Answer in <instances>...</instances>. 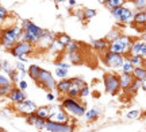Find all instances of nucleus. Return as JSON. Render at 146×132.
I'll list each match as a JSON object with an SVG mask.
<instances>
[{"instance_id":"nucleus-1","label":"nucleus","mask_w":146,"mask_h":132,"mask_svg":"<svg viewBox=\"0 0 146 132\" xmlns=\"http://www.w3.org/2000/svg\"><path fill=\"white\" fill-rule=\"evenodd\" d=\"M22 35H23V27L22 26L14 24V26L4 28L1 31V45H3V47L7 49V50H11L16 43L22 41Z\"/></svg>"},{"instance_id":"nucleus-2","label":"nucleus","mask_w":146,"mask_h":132,"mask_svg":"<svg viewBox=\"0 0 146 132\" xmlns=\"http://www.w3.org/2000/svg\"><path fill=\"white\" fill-rule=\"evenodd\" d=\"M23 35H22V41H25V42H30L31 45H38L39 42V39L41 37L45 34V30L41 28V27H38L36 24H34L33 22L30 20H25L23 22Z\"/></svg>"},{"instance_id":"nucleus-3","label":"nucleus","mask_w":146,"mask_h":132,"mask_svg":"<svg viewBox=\"0 0 146 132\" xmlns=\"http://www.w3.org/2000/svg\"><path fill=\"white\" fill-rule=\"evenodd\" d=\"M61 106H62V109L69 113V116L72 117H81L85 115V106L83 104H80L77 100H76V97H69V96H65L62 100H61Z\"/></svg>"},{"instance_id":"nucleus-4","label":"nucleus","mask_w":146,"mask_h":132,"mask_svg":"<svg viewBox=\"0 0 146 132\" xmlns=\"http://www.w3.org/2000/svg\"><path fill=\"white\" fill-rule=\"evenodd\" d=\"M131 43H133V39H131L129 35H120V37H118L115 41L110 42L108 51H112V53H116V54H122V55H129Z\"/></svg>"},{"instance_id":"nucleus-5","label":"nucleus","mask_w":146,"mask_h":132,"mask_svg":"<svg viewBox=\"0 0 146 132\" xmlns=\"http://www.w3.org/2000/svg\"><path fill=\"white\" fill-rule=\"evenodd\" d=\"M35 82L38 86H41L42 89L47 90V92H53L54 89H57V84H58V82H56V79L52 76V73L47 72V70H43V69L41 70V74H39V77H38Z\"/></svg>"},{"instance_id":"nucleus-6","label":"nucleus","mask_w":146,"mask_h":132,"mask_svg":"<svg viewBox=\"0 0 146 132\" xmlns=\"http://www.w3.org/2000/svg\"><path fill=\"white\" fill-rule=\"evenodd\" d=\"M104 90L111 96H115L120 90V81L119 76H116L114 73H107L104 74Z\"/></svg>"},{"instance_id":"nucleus-7","label":"nucleus","mask_w":146,"mask_h":132,"mask_svg":"<svg viewBox=\"0 0 146 132\" xmlns=\"http://www.w3.org/2000/svg\"><path fill=\"white\" fill-rule=\"evenodd\" d=\"M111 15L114 16L120 24H126V23L134 22V12H133L130 8L125 7V5H123V7H118V8L111 10Z\"/></svg>"},{"instance_id":"nucleus-8","label":"nucleus","mask_w":146,"mask_h":132,"mask_svg":"<svg viewBox=\"0 0 146 132\" xmlns=\"http://www.w3.org/2000/svg\"><path fill=\"white\" fill-rule=\"evenodd\" d=\"M104 64L111 69H122L123 64H125L126 57L122 55V54H116L112 53V51H106L104 53Z\"/></svg>"},{"instance_id":"nucleus-9","label":"nucleus","mask_w":146,"mask_h":132,"mask_svg":"<svg viewBox=\"0 0 146 132\" xmlns=\"http://www.w3.org/2000/svg\"><path fill=\"white\" fill-rule=\"evenodd\" d=\"M11 53V55H14L16 58H19L22 55H29V54H31L34 51V45H31L30 42H25V41H21V42H18L14 46V47L8 50Z\"/></svg>"},{"instance_id":"nucleus-10","label":"nucleus","mask_w":146,"mask_h":132,"mask_svg":"<svg viewBox=\"0 0 146 132\" xmlns=\"http://www.w3.org/2000/svg\"><path fill=\"white\" fill-rule=\"evenodd\" d=\"M15 109H16L18 113H21V115H23V116H30V115H33V113H35L36 109H38V106H36L31 100L26 99L25 101L15 104Z\"/></svg>"},{"instance_id":"nucleus-11","label":"nucleus","mask_w":146,"mask_h":132,"mask_svg":"<svg viewBox=\"0 0 146 132\" xmlns=\"http://www.w3.org/2000/svg\"><path fill=\"white\" fill-rule=\"evenodd\" d=\"M45 131H49V132H73L74 131V127H73L72 123L60 124V123H54V121H50V120H46Z\"/></svg>"},{"instance_id":"nucleus-12","label":"nucleus","mask_w":146,"mask_h":132,"mask_svg":"<svg viewBox=\"0 0 146 132\" xmlns=\"http://www.w3.org/2000/svg\"><path fill=\"white\" fill-rule=\"evenodd\" d=\"M72 79V85H70V89H69L68 95L69 97H80V92L85 86V81L80 77H73Z\"/></svg>"},{"instance_id":"nucleus-13","label":"nucleus","mask_w":146,"mask_h":132,"mask_svg":"<svg viewBox=\"0 0 146 132\" xmlns=\"http://www.w3.org/2000/svg\"><path fill=\"white\" fill-rule=\"evenodd\" d=\"M26 123L29 125L35 127L36 129H45V125H46V120L39 117L36 113H33L30 116H26Z\"/></svg>"},{"instance_id":"nucleus-14","label":"nucleus","mask_w":146,"mask_h":132,"mask_svg":"<svg viewBox=\"0 0 146 132\" xmlns=\"http://www.w3.org/2000/svg\"><path fill=\"white\" fill-rule=\"evenodd\" d=\"M50 121H54V123H60V124H68L70 123V116H69V113L65 109H58L56 113H53L50 119H49Z\"/></svg>"},{"instance_id":"nucleus-15","label":"nucleus","mask_w":146,"mask_h":132,"mask_svg":"<svg viewBox=\"0 0 146 132\" xmlns=\"http://www.w3.org/2000/svg\"><path fill=\"white\" fill-rule=\"evenodd\" d=\"M54 41H56L54 37H53L49 31L45 30V34L41 37V39H39V42H38L36 46H38L39 49H43V50H45V49H52V45H53Z\"/></svg>"},{"instance_id":"nucleus-16","label":"nucleus","mask_w":146,"mask_h":132,"mask_svg":"<svg viewBox=\"0 0 146 132\" xmlns=\"http://www.w3.org/2000/svg\"><path fill=\"white\" fill-rule=\"evenodd\" d=\"M134 76L131 73H120L119 74V81H120V90H123V92H126V90L129 89L131 86V84L134 82Z\"/></svg>"},{"instance_id":"nucleus-17","label":"nucleus","mask_w":146,"mask_h":132,"mask_svg":"<svg viewBox=\"0 0 146 132\" xmlns=\"http://www.w3.org/2000/svg\"><path fill=\"white\" fill-rule=\"evenodd\" d=\"M8 99H10L11 102H14V105L18 104V102H22V101H25L27 99L26 95H25V92L21 90L19 88H14V89L11 90V93L8 95Z\"/></svg>"},{"instance_id":"nucleus-18","label":"nucleus","mask_w":146,"mask_h":132,"mask_svg":"<svg viewBox=\"0 0 146 132\" xmlns=\"http://www.w3.org/2000/svg\"><path fill=\"white\" fill-rule=\"evenodd\" d=\"M70 85H72V79L70 78H64V79H60L57 84V92L60 93L61 96H66L68 95L69 89H70Z\"/></svg>"},{"instance_id":"nucleus-19","label":"nucleus","mask_w":146,"mask_h":132,"mask_svg":"<svg viewBox=\"0 0 146 132\" xmlns=\"http://www.w3.org/2000/svg\"><path fill=\"white\" fill-rule=\"evenodd\" d=\"M145 42L146 41H143V39H135V41H133L130 51H129V55H141V50L143 47Z\"/></svg>"},{"instance_id":"nucleus-20","label":"nucleus","mask_w":146,"mask_h":132,"mask_svg":"<svg viewBox=\"0 0 146 132\" xmlns=\"http://www.w3.org/2000/svg\"><path fill=\"white\" fill-rule=\"evenodd\" d=\"M92 47L95 49V50H98V51H108V47H110V42L107 41V39H94L92 41Z\"/></svg>"},{"instance_id":"nucleus-21","label":"nucleus","mask_w":146,"mask_h":132,"mask_svg":"<svg viewBox=\"0 0 146 132\" xmlns=\"http://www.w3.org/2000/svg\"><path fill=\"white\" fill-rule=\"evenodd\" d=\"M35 113L39 117H42V119L49 120V119H50V116L53 115V111H52V108H50V105H49V106H39V108L36 109Z\"/></svg>"},{"instance_id":"nucleus-22","label":"nucleus","mask_w":146,"mask_h":132,"mask_svg":"<svg viewBox=\"0 0 146 132\" xmlns=\"http://www.w3.org/2000/svg\"><path fill=\"white\" fill-rule=\"evenodd\" d=\"M41 70L42 69L39 68V66H36V65H30V66H29V70H27L29 77L31 79H34V81H36L38 77H39V74H41Z\"/></svg>"},{"instance_id":"nucleus-23","label":"nucleus","mask_w":146,"mask_h":132,"mask_svg":"<svg viewBox=\"0 0 146 132\" xmlns=\"http://www.w3.org/2000/svg\"><path fill=\"white\" fill-rule=\"evenodd\" d=\"M134 23L137 26L146 24V11H138L134 14Z\"/></svg>"},{"instance_id":"nucleus-24","label":"nucleus","mask_w":146,"mask_h":132,"mask_svg":"<svg viewBox=\"0 0 146 132\" xmlns=\"http://www.w3.org/2000/svg\"><path fill=\"white\" fill-rule=\"evenodd\" d=\"M126 58L129 59L135 68H138V66H143V65H145V58H143L142 55H126Z\"/></svg>"},{"instance_id":"nucleus-25","label":"nucleus","mask_w":146,"mask_h":132,"mask_svg":"<svg viewBox=\"0 0 146 132\" xmlns=\"http://www.w3.org/2000/svg\"><path fill=\"white\" fill-rule=\"evenodd\" d=\"M133 76L135 79H139V81H145L146 79V68L145 66H138V68L134 69L133 72Z\"/></svg>"},{"instance_id":"nucleus-26","label":"nucleus","mask_w":146,"mask_h":132,"mask_svg":"<svg viewBox=\"0 0 146 132\" xmlns=\"http://www.w3.org/2000/svg\"><path fill=\"white\" fill-rule=\"evenodd\" d=\"M100 115V109L99 108H91V109H87L85 112V119L88 120V121H92V120H96Z\"/></svg>"},{"instance_id":"nucleus-27","label":"nucleus","mask_w":146,"mask_h":132,"mask_svg":"<svg viewBox=\"0 0 146 132\" xmlns=\"http://www.w3.org/2000/svg\"><path fill=\"white\" fill-rule=\"evenodd\" d=\"M139 89H142V81L139 79H134V82L131 84V86L126 90V93H129L130 96H134Z\"/></svg>"},{"instance_id":"nucleus-28","label":"nucleus","mask_w":146,"mask_h":132,"mask_svg":"<svg viewBox=\"0 0 146 132\" xmlns=\"http://www.w3.org/2000/svg\"><path fill=\"white\" fill-rule=\"evenodd\" d=\"M68 59L72 62L73 65H80L83 62V55L78 53V51H74V53H69L68 54Z\"/></svg>"},{"instance_id":"nucleus-29","label":"nucleus","mask_w":146,"mask_h":132,"mask_svg":"<svg viewBox=\"0 0 146 132\" xmlns=\"http://www.w3.org/2000/svg\"><path fill=\"white\" fill-rule=\"evenodd\" d=\"M126 1L127 0H108L104 5L108 10H114V8H118V7H123Z\"/></svg>"},{"instance_id":"nucleus-30","label":"nucleus","mask_w":146,"mask_h":132,"mask_svg":"<svg viewBox=\"0 0 146 132\" xmlns=\"http://www.w3.org/2000/svg\"><path fill=\"white\" fill-rule=\"evenodd\" d=\"M1 70H3L4 73H7V76L12 77V76L15 74V72H16V68H12V66H11L8 62L3 61V62H1Z\"/></svg>"},{"instance_id":"nucleus-31","label":"nucleus","mask_w":146,"mask_h":132,"mask_svg":"<svg viewBox=\"0 0 146 132\" xmlns=\"http://www.w3.org/2000/svg\"><path fill=\"white\" fill-rule=\"evenodd\" d=\"M134 69H135V66L131 64L129 59L126 58L125 59V64H123V66H122V69H120V72L122 73H131L133 74V72H134Z\"/></svg>"},{"instance_id":"nucleus-32","label":"nucleus","mask_w":146,"mask_h":132,"mask_svg":"<svg viewBox=\"0 0 146 132\" xmlns=\"http://www.w3.org/2000/svg\"><path fill=\"white\" fill-rule=\"evenodd\" d=\"M11 85H15L14 81L10 76H5V74H0V86H11Z\"/></svg>"},{"instance_id":"nucleus-33","label":"nucleus","mask_w":146,"mask_h":132,"mask_svg":"<svg viewBox=\"0 0 146 132\" xmlns=\"http://www.w3.org/2000/svg\"><path fill=\"white\" fill-rule=\"evenodd\" d=\"M68 69H62V68H57L56 66V70H54V74H56V77H58L60 79H64L68 77Z\"/></svg>"},{"instance_id":"nucleus-34","label":"nucleus","mask_w":146,"mask_h":132,"mask_svg":"<svg viewBox=\"0 0 146 132\" xmlns=\"http://www.w3.org/2000/svg\"><path fill=\"white\" fill-rule=\"evenodd\" d=\"M141 116V111L139 109H130V111L126 113V117L129 119V120H135L138 117Z\"/></svg>"},{"instance_id":"nucleus-35","label":"nucleus","mask_w":146,"mask_h":132,"mask_svg":"<svg viewBox=\"0 0 146 132\" xmlns=\"http://www.w3.org/2000/svg\"><path fill=\"white\" fill-rule=\"evenodd\" d=\"M57 39H58V42L61 43V45H64L65 47H66V46H68L69 43L72 42V39H70V37H69V35H66V34H60V35L57 37Z\"/></svg>"},{"instance_id":"nucleus-36","label":"nucleus","mask_w":146,"mask_h":132,"mask_svg":"<svg viewBox=\"0 0 146 132\" xmlns=\"http://www.w3.org/2000/svg\"><path fill=\"white\" fill-rule=\"evenodd\" d=\"M118 37H120V32H119V30H111V31L107 34V37H106V39L108 41V42H112V41H115Z\"/></svg>"},{"instance_id":"nucleus-37","label":"nucleus","mask_w":146,"mask_h":132,"mask_svg":"<svg viewBox=\"0 0 146 132\" xmlns=\"http://www.w3.org/2000/svg\"><path fill=\"white\" fill-rule=\"evenodd\" d=\"M96 16V10H92V8H85L84 10V19L85 20H89Z\"/></svg>"},{"instance_id":"nucleus-38","label":"nucleus","mask_w":146,"mask_h":132,"mask_svg":"<svg viewBox=\"0 0 146 132\" xmlns=\"http://www.w3.org/2000/svg\"><path fill=\"white\" fill-rule=\"evenodd\" d=\"M133 4L138 11H146V0H135Z\"/></svg>"},{"instance_id":"nucleus-39","label":"nucleus","mask_w":146,"mask_h":132,"mask_svg":"<svg viewBox=\"0 0 146 132\" xmlns=\"http://www.w3.org/2000/svg\"><path fill=\"white\" fill-rule=\"evenodd\" d=\"M65 50H66V53H74V51H78V43L74 42V41H72V42L69 43L68 46L65 47Z\"/></svg>"},{"instance_id":"nucleus-40","label":"nucleus","mask_w":146,"mask_h":132,"mask_svg":"<svg viewBox=\"0 0 146 132\" xmlns=\"http://www.w3.org/2000/svg\"><path fill=\"white\" fill-rule=\"evenodd\" d=\"M14 88H15V85H11V86H0V95H1V97L8 96Z\"/></svg>"},{"instance_id":"nucleus-41","label":"nucleus","mask_w":146,"mask_h":132,"mask_svg":"<svg viewBox=\"0 0 146 132\" xmlns=\"http://www.w3.org/2000/svg\"><path fill=\"white\" fill-rule=\"evenodd\" d=\"M52 50H56V51H62V50H65V46L58 42V39H56V41L53 42V45H52Z\"/></svg>"},{"instance_id":"nucleus-42","label":"nucleus","mask_w":146,"mask_h":132,"mask_svg":"<svg viewBox=\"0 0 146 132\" xmlns=\"http://www.w3.org/2000/svg\"><path fill=\"white\" fill-rule=\"evenodd\" d=\"M15 68H16V70H18L19 73H26L27 70H29V68L25 65V62H21V61L15 65Z\"/></svg>"},{"instance_id":"nucleus-43","label":"nucleus","mask_w":146,"mask_h":132,"mask_svg":"<svg viewBox=\"0 0 146 132\" xmlns=\"http://www.w3.org/2000/svg\"><path fill=\"white\" fill-rule=\"evenodd\" d=\"M15 86H16V88H19L21 90H23V92L29 89V84H27L26 79H19V82H18Z\"/></svg>"},{"instance_id":"nucleus-44","label":"nucleus","mask_w":146,"mask_h":132,"mask_svg":"<svg viewBox=\"0 0 146 132\" xmlns=\"http://www.w3.org/2000/svg\"><path fill=\"white\" fill-rule=\"evenodd\" d=\"M5 16H7V10H5V7H0V22L3 23L5 20Z\"/></svg>"},{"instance_id":"nucleus-45","label":"nucleus","mask_w":146,"mask_h":132,"mask_svg":"<svg viewBox=\"0 0 146 132\" xmlns=\"http://www.w3.org/2000/svg\"><path fill=\"white\" fill-rule=\"evenodd\" d=\"M88 96H89V88L85 85L83 89H81V92H80V97L83 99V97H88Z\"/></svg>"},{"instance_id":"nucleus-46","label":"nucleus","mask_w":146,"mask_h":132,"mask_svg":"<svg viewBox=\"0 0 146 132\" xmlns=\"http://www.w3.org/2000/svg\"><path fill=\"white\" fill-rule=\"evenodd\" d=\"M46 100L49 101V102H54V101H56V95H54L53 92H47Z\"/></svg>"},{"instance_id":"nucleus-47","label":"nucleus","mask_w":146,"mask_h":132,"mask_svg":"<svg viewBox=\"0 0 146 132\" xmlns=\"http://www.w3.org/2000/svg\"><path fill=\"white\" fill-rule=\"evenodd\" d=\"M56 66H57V68H62V69H70V65L69 64H66V62H62V61H60V62H57V64H56Z\"/></svg>"},{"instance_id":"nucleus-48","label":"nucleus","mask_w":146,"mask_h":132,"mask_svg":"<svg viewBox=\"0 0 146 132\" xmlns=\"http://www.w3.org/2000/svg\"><path fill=\"white\" fill-rule=\"evenodd\" d=\"M19 61H21V62H29V57H27V55H22V57H19Z\"/></svg>"},{"instance_id":"nucleus-49","label":"nucleus","mask_w":146,"mask_h":132,"mask_svg":"<svg viewBox=\"0 0 146 132\" xmlns=\"http://www.w3.org/2000/svg\"><path fill=\"white\" fill-rule=\"evenodd\" d=\"M141 55L143 57V58H146V42H145V45H143V47H142V50H141Z\"/></svg>"},{"instance_id":"nucleus-50","label":"nucleus","mask_w":146,"mask_h":132,"mask_svg":"<svg viewBox=\"0 0 146 132\" xmlns=\"http://www.w3.org/2000/svg\"><path fill=\"white\" fill-rule=\"evenodd\" d=\"M76 5V0H68V7L70 8V7H74Z\"/></svg>"},{"instance_id":"nucleus-51","label":"nucleus","mask_w":146,"mask_h":132,"mask_svg":"<svg viewBox=\"0 0 146 132\" xmlns=\"http://www.w3.org/2000/svg\"><path fill=\"white\" fill-rule=\"evenodd\" d=\"M142 90L146 93V79H145V81H142Z\"/></svg>"},{"instance_id":"nucleus-52","label":"nucleus","mask_w":146,"mask_h":132,"mask_svg":"<svg viewBox=\"0 0 146 132\" xmlns=\"http://www.w3.org/2000/svg\"><path fill=\"white\" fill-rule=\"evenodd\" d=\"M54 1H56V4H61V3L66 1V0H54Z\"/></svg>"},{"instance_id":"nucleus-53","label":"nucleus","mask_w":146,"mask_h":132,"mask_svg":"<svg viewBox=\"0 0 146 132\" xmlns=\"http://www.w3.org/2000/svg\"><path fill=\"white\" fill-rule=\"evenodd\" d=\"M107 1H108V0H99V3H100V4H106Z\"/></svg>"},{"instance_id":"nucleus-54","label":"nucleus","mask_w":146,"mask_h":132,"mask_svg":"<svg viewBox=\"0 0 146 132\" xmlns=\"http://www.w3.org/2000/svg\"><path fill=\"white\" fill-rule=\"evenodd\" d=\"M143 66H145V68H146V58H145V65H143Z\"/></svg>"},{"instance_id":"nucleus-55","label":"nucleus","mask_w":146,"mask_h":132,"mask_svg":"<svg viewBox=\"0 0 146 132\" xmlns=\"http://www.w3.org/2000/svg\"><path fill=\"white\" fill-rule=\"evenodd\" d=\"M129 1H135V0H129Z\"/></svg>"},{"instance_id":"nucleus-56","label":"nucleus","mask_w":146,"mask_h":132,"mask_svg":"<svg viewBox=\"0 0 146 132\" xmlns=\"http://www.w3.org/2000/svg\"><path fill=\"white\" fill-rule=\"evenodd\" d=\"M0 132H4V129H1V131H0Z\"/></svg>"}]
</instances>
